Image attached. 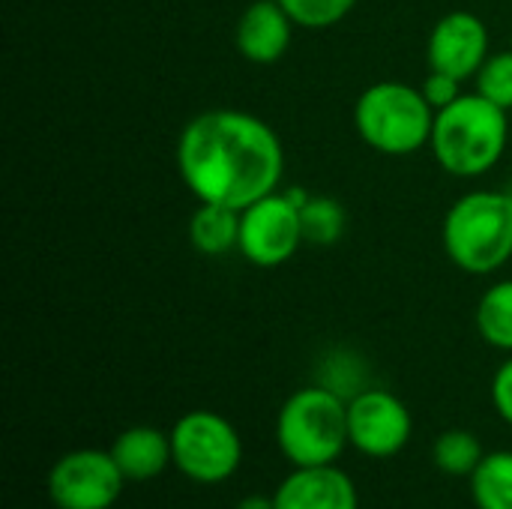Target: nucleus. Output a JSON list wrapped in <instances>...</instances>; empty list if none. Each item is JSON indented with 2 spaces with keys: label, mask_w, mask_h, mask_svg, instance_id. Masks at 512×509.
<instances>
[{
  "label": "nucleus",
  "mask_w": 512,
  "mask_h": 509,
  "mask_svg": "<svg viewBox=\"0 0 512 509\" xmlns=\"http://www.w3.org/2000/svg\"><path fill=\"white\" fill-rule=\"evenodd\" d=\"M177 168L198 201L243 210L279 189L285 153L261 117L216 108L186 123L177 141Z\"/></svg>",
  "instance_id": "obj_1"
},
{
  "label": "nucleus",
  "mask_w": 512,
  "mask_h": 509,
  "mask_svg": "<svg viewBox=\"0 0 512 509\" xmlns=\"http://www.w3.org/2000/svg\"><path fill=\"white\" fill-rule=\"evenodd\" d=\"M507 111L480 93H462L453 105L435 114L432 153L453 177H480L495 168L507 150Z\"/></svg>",
  "instance_id": "obj_2"
},
{
  "label": "nucleus",
  "mask_w": 512,
  "mask_h": 509,
  "mask_svg": "<svg viewBox=\"0 0 512 509\" xmlns=\"http://www.w3.org/2000/svg\"><path fill=\"white\" fill-rule=\"evenodd\" d=\"M276 444L294 468L336 465L345 447H351L348 399L321 384L297 390L279 408Z\"/></svg>",
  "instance_id": "obj_3"
},
{
  "label": "nucleus",
  "mask_w": 512,
  "mask_h": 509,
  "mask_svg": "<svg viewBox=\"0 0 512 509\" xmlns=\"http://www.w3.org/2000/svg\"><path fill=\"white\" fill-rule=\"evenodd\" d=\"M444 249L471 276L501 270L512 258V195L483 189L459 198L444 216Z\"/></svg>",
  "instance_id": "obj_4"
},
{
  "label": "nucleus",
  "mask_w": 512,
  "mask_h": 509,
  "mask_svg": "<svg viewBox=\"0 0 512 509\" xmlns=\"http://www.w3.org/2000/svg\"><path fill=\"white\" fill-rule=\"evenodd\" d=\"M360 138L384 156H408L432 141L435 108L420 87L402 81H378L366 87L354 105Z\"/></svg>",
  "instance_id": "obj_5"
},
{
  "label": "nucleus",
  "mask_w": 512,
  "mask_h": 509,
  "mask_svg": "<svg viewBox=\"0 0 512 509\" xmlns=\"http://www.w3.org/2000/svg\"><path fill=\"white\" fill-rule=\"evenodd\" d=\"M174 468L201 486H219L240 471L243 441L231 420L216 411H189L171 429Z\"/></svg>",
  "instance_id": "obj_6"
},
{
  "label": "nucleus",
  "mask_w": 512,
  "mask_h": 509,
  "mask_svg": "<svg viewBox=\"0 0 512 509\" xmlns=\"http://www.w3.org/2000/svg\"><path fill=\"white\" fill-rule=\"evenodd\" d=\"M123 486L126 477L111 450H72L48 471V498L57 509H111Z\"/></svg>",
  "instance_id": "obj_7"
},
{
  "label": "nucleus",
  "mask_w": 512,
  "mask_h": 509,
  "mask_svg": "<svg viewBox=\"0 0 512 509\" xmlns=\"http://www.w3.org/2000/svg\"><path fill=\"white\" fill-rule=\"evenodd\" d=\"M300 207L288 192H270L240 210V252L258 267H279L303 246Z\"/></svg>",
  "instance_id": "obj_8"
},
{
  "label": "nucleus",
  "mask_w": 512,
  "mask_h": 509,
  "mask_svg": "<svg viewBox=\"0 0 512 509\" xmlns=\"http://www.w3.org/2000/svg\"><path fill=\"white\" fill-rule=\"evenodd\" d=\"M411 435V411L396 393L366 387L348 399V438L357 453L369 459H393L408 447Z\"/></svg>",
  "instance_id": "obj_9"
},
{
  "label": "nucleus",
  "mask_w": 512,
  "mask_h": 509,
  "mask_svg": "<svg viewBox=\"0 0 512 509\" xmlns=\"http://www.w3.org/2000/svg\"><path fill=\"white\" fill-rule=\"evenodd\" d=\"M489 57V30L480 15L447 12L429 36V66L459 81L474 78Z\"/></svg>",
  "instance_id": "obj_10"
},
{
  "label": "nucleus",
  "mask_w": 512,
  "mask_h": 509,
  "mask_svg": "<svg viewBox=\"0 0 512 509\" xmlns=\"http://www.w3.org/2000/svg\"><path fill=\"white\" fill-rule=\"evenodd\" d=\"M276 509H360L354 480L336 465L294 468L273 492Z\"/></svg>",
  "instance_id": "obj_11"
},
{
  "label": "nucleus",
  "mask_w": 512,
  "mask_h": 509,
  "mask_svg": "<svg viewBox=\"0 0 512 509\" xmlns=\"http://www.w3.org/2000/svg\"><path fill=\"white\" fill-rule=\"evenodd\" d=\"M294 21L279 0H255L237 21V51L252 63H276L291 45Z\"/></svg>",
  "instance_id": "obj_12"
},
{
  "label": "nucleus",
  "mask_w": 512,
  "mask_h": 509,
  "mask_svg": "<svg viewBox=\"0 0 512 509\" xmlns=\"http://www.w3.org/2000/svg\"><path fill=\"white\" fill-rule=\"evenodd\" d=\"M111 456L123 477L132 483L156 480L168 471V465H174L171 435L156 426H132L120 432L111 444Z\"/></svg>",
  "instance_id": "obj_13"
},
{
  "label": "nucleus",
  "mask_w": 512,
  "mask_h": 509,
  "mask_svg": "<svg viewBox=\"0 0 512 509\" xmlns=\"http://www.w3.org/2000/svg\"><path fill=\"white\" fill-rule=\"evenodd\" d=\"M189 240L204 255H228L240 246V210L228 204L198 201L189 222Z\"/></svg>",
  "instance_id": "obj_14"
},
{
  "label": "nucleus",
  "mask_w": 512,
  "mask_h": 509,
  "mask_svg": "<svg viewBox=\"0 0 512 509\" xmlns=\"http://www.w3.org/2000/svg\"><path fill=\"white\" fill-rule=\"evenodd\" d=\"M471 480V498L477 509H512V453H486Z\"/></svg>",
  "instance_id": "obj_15"
},
{
  "label": "nucleus",
  "mask_w": 512,
  "mask_h": 509,
  "mask_svg": "<svg viewBox=\"0 0 512 509\" xmlns=\"http://www.w3.org/2000/svg\"><path fill=\"white\" fill-rule=\"evenodd\" d=\"M477 330L492 348L512 354V279L492 285L480 297Z\"/></svg>",
  "instance_id": "obj_16"
},
{
  "label": "nucleus",
  "mask_w": 512,
  "mask_h": 509,
  "mask_svg": "<svg viewBox=\"0 0 512 509\" xmlns=\"http://www.w3.org/2000/svg\"><path fill=\"white\" fill-rule=\"evenodd\" d=\"M432 459H435L438 471L447 477H471L477 471V465L486 459V450L474 432L447 429L438 435V441L432 447Z\"/></svg>",
  "instance_id": "obj_17"
},
{
  "label": "nucleus",
  "mask_w": 512,
  "mask_h": 509,
  "mask_svg": "<svg viewBox=\"0 0 512 509\" xmlns=\"http://www.w3.org/2000/svg\"><path fill=\"white\" fill-rule=\"evenodd\" d=\"M300 225H303V240L312 246H336L345 234L348 216L345 207L336 198L327 195H312L300 207Z\"/></svg>",
  "instance_id": "obj_18"
},
{
  "label": "nucleus",
  "mask_w": 512,
  "mask_h": 509,
  "mask_svg": "<svg viewBox=\"0 0 512 509\" xmlns=\"http://www.w3.org/2000/svg\"><path fill=\"white\" fill-rule=\"evenodd\" d=\"M279 3L297 27H309V30H324L339 24L357 6V0H279Z\"/></svg>",
  "instance_id": "obj_19"
},
{
  "label": "nucleus",
  "mask_w": 512,
  "mask_h": 509,
  "mask_svg": "<svg viewBox=\"0 0 512 509\" xmlns=\"http://www.w3.org/2000/svg\"><path fill=\"white\" fill-rule=\"evenodd\" d=\"M477 78V93L495 102L498 108L510 111L512 108V48L489 54L486 63L480 66Z\"/></svg>",
  "instance_id": "obj_20"
},
{
  "label": "nucleus",
  "mask_w": 512,
  "mask_h": 509,
  "mask_svg": "<svg viewBox=\"0 0 512 509\" xmlns=\"http://www.w3.org/2000/svg\"><path fill=\"white\" fill-rule=\"evenodd\" d=\"M459 78H453V75H447V72H438V69H432L429 75H426V81H423V96H426V102L435 108V114L441 111V108H447V105H453L459 96H462V90H459Z\"/></svg>",
  "instance_id": "obj_21"
},
{
  "label": "nucleus",
  "mask_w": 512,
  "mask_h": 509,
  "mask_svg": "<svg viewBox=\"0 0 512 509\" xmlns=\"http://www.w3.org/2000/svg\"><path fill=\"white\" fill-rule=\"evenodd\" d=\"M492 405H495L498 417L507 426H512V357L492 378Z\"/></svg>",
  "instance_id": "obj_22"
},
{
  "label": "nucleus",
  "mask_w": 512,
  "mask_h": 509,
  "mask_svg": "<svg viewBox=\"0 0 512 509\" xmlns=\"http://www.w3.org/2000/svg\"><path fill=\"white\" fill-rule=\"evenodd\" d=\"M237 509H276V504H273V495L267 498V495H246L240 504H237Z\"/></svg>",
  "instance_id": "obj_23"
}]
</instances>
